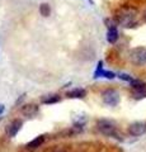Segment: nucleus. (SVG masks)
<instances>
[{
    "mask_svg": "<svg viewBox=\"0 0 146 152\" xmlns=\"http://www.w3.org/2000/svg\"><path fill=\"white\" fill-rule=\"evenodd\" d=\"M144 19H145V20H146V13L144 14Z\"/></svg>",
    "mask_w": 146,
    "mask_h": 152,
    "instance_id": "obj_19",
    "label": "nucleus"
},
{
    "mask_svg": "<svg viewBox=\"0 0 146 152\" xmlns=\"http://www.w3.org/2000/svg\"><path fill=\"white\" fill-rule=\"evenodd\" d=\"M22 126H23V122H22L21 119L13 121L7 127V134H8L9 137H15V136H17V133L21 131Z\"/></svg>",
    "mask_w": 146,
    "mask_h": 152,
    "instance_id": "obj_7",
    "label": "nucleus"
},
{
    "mask_svg": "<svg viewBox=\"0 0 146 152\" xmlns=\"http://www.w3.org/2000/svg\"><path fill=\"white\" fill-rule=\"evenodd\" d=\"M61 100V96L59 94H51V95H46L42 98V103L43 104H56Z\"/></svg>",
    "mask_w": 146,
    "mask_h": 152,
    "instance_id": "obj_11",
    "label": "nucleus"
},
{
    "mask_svg": "<svg viewBox=\"0 0 146 152\" xmlns=\"http://www.w3.org/2000/svg\"><path fill=\"white\" fill-rule=\"evenodd\" d=\"M21 112H22L23 115L29 117V118H33L34 115H37V113L40 112V107L37 105V104H33V103L24 104V105L21 108Z\"/></svg>",
    "mask_w": 146,
    "mask_h": 152,
    "instance_id": "obj_6",
    "label": "nucleus"
},
{
    "mask_svg": "<svg viewBox=\"0 0 146 152\" xmlns=\"http://www.w3.org/2000/svg\"><path fill=\"white\" fill-rule=\"evenodd\" d=\"M103 103L108 107H116L120 103V94L114 89H107L102 93Z\"/></svg>",
    "mask_w": 146,
    "mask_h": 152,
    "instance_id": "obj_4",
    "label": "nucleus"
},
{
    "mask_svg": "<svg viewBox=\"0 0 146 152\" xmlns=\"http://www.w3.org/2000/svg\"><path fill=\"white\" fill-rule=\"evenodd\" d=\"M4 110H5V107H4V104H0V115L4 113Z\"/></svg>",
    "mask_w": 146,
    "mask_h": 152,
    "instance_id": "obj_18",
    "label": "nucleus"
},
{
    "mask_svg": "<svg viewBox=\"0 0 146 152\" xmlns=\"http://www.w3.org/2000/svg\"><path fill=\"white\" fill-rule=\"evenodd\" d=\"M128 133L134 137L144 136L146 133V122H134L128 126Z\"/></svg>",
    "mask_w": 146,
    "mask_h": 152,
    "instance_id": "obj_5",
    "label": "nucleus"
},
{
    "mask_svg": "<svg viewBox=\"0 0 146 152\" xmlns=\"http://www.w3.org/2000/svg\"><path fill=\"white\" fill-rule=\"evenodd\" d=\"M118 76H120V79H121V80H125V81H128V83H131V81L134 80L130 75H127V74H120Z\"/></svg>",
    "mask_w": 146,
    "mask_h": 152,
    "instance_id": "obj_17",
    "label": "nucleus"
},
{
    "mask_svg": "<svg viewBox=\"0 0 146 152\" xmlns=\"http://www.w3.org/2000/svg\"><path fill=\"white\" fill-rule=\"evenodd\" d=\"M43 142H45V136H38V137H36L34 140H32L31 142H28L26 145V148L27 150H37L38 147L43 145Z\"/></svg>",
    "mask_w": 146,
    "mask_h": 152,
    "instance_id": "obj_9",
    "label": "nucleus"
},
{
    "mask_svg": "<svg viewBox=\"0 0 146 152\" xmlns=\"http://www.w3.org/2000/svg\"><path fill=\"white\" fill-rule=\"evenodd\" d=\"M130 61L136 66H146V47H136L128 53Z\"/></svg>",
    "mask_w": 146,
    "mask_h": 152,
    "instance_id": "obj_3",
    "label": "nucleus"
},
{
    "mask_svg": "<svg viewBox=\"0 0 146 152\" xmlns=\"http://www.w3.org/2000/svg\"><path fill=\"white\" fill-rule=\"evenodd\" d=\"M66 96L71 98V99H83L87 96V91L84 89L76 88V89H73V90H70V91H67Z\"/></svg>",
    "mask_w": 146,
    "mask_h": 152,
    "instance_id": "obj_10",
    "label": "nucleus"
},
{
    "mask_svg": "<svg viewBox=\"0 0 146 152\" xmlns=\"http://www.w3.org/2000/svg\"><path fill=\"white\" fill-rule=\"evenodd\" d=\"M117 39H118V31H117V28H109L107 33V41L113 45L117 42Z\"/></svg>",
    "mask_w": 146,
    "mask_h": 152,
    "instance_id": "obj_12",
    "label": "nucleus"
},
{
    "mask_svg": "<svg viewBox=\"0 0 146 152\" xmlns=\"http://www.w3.org/2000/svg\"><path fill=\"white\" fill-rule=\"evenodd\" d=\"M130 84H131V88H132V89H141V88H146V83H145V81H142V80H139V79H134Z\"/></svg>",
    "mask_w": 146,
    "mask_h": 152,
    "instance_id": "obj_15",
    "label": "nucleus"
},
{
    "mask_svg": "<svg viewBox=\"0 0 146 152\" xmlns=\"http://www.w3.org/2000/svg\"><path fill=\"white\" fill-rule=\"evenodd\" d=\"M101 76H103V77H106V79H114L116 77V75L111 72V71H104L103 70V62L102 61H99L98 62V67H97V71H95V74H94V77H101Z\"/></svg>",
    "mask_w": 146,
    "mask_h": 152,
    "instance_id": "obj_8",
    "label": "nucleus"
},
{
    "mask_svg": "<svg viewBox=\"0 0 146 152\" xmlns=\"http://www.w3.org/2000/svg\"><path fill=\"white\" fill-rule=\"evenodd\" d=\"M40 14L42 17H48L51 14V8L47 3H43L40 5Z\"/></svg>",
    "mask_w": 146,
    "mask_h": 152,
    "instance_id": "obj_14",
    "label": "nucleus"
},
{
    "mask_svg": "<svg viewBox=\"0 0 146 152\" xmlns=\"http://www.w3.org/2000/svg\"><path fill=\"white\" fill-rule=\"evenodd\" d=\"M104 23H106V26H107L108 29H109V28H116V26H117L116 19H112V18H107L104 20Z\"/></svg>",
    "mask_w": 146,
    "mask_h": 152,
    "instance_id": "obj_16",
    "label": "nucleus"
},
{
    "mask_svg": "<svg viewBox=\"0 0 146 152\" xmlns=\"http://www.w3.org/2000/svg\"><path fill=\"white\" fill-rule=\"evenodd\" d=\"M55 152H64V151H55Z\"/></svg>",
    "mask_w": 146,
    "mask_h": 152,
    "instance_id": "obj_20",
    "label": "nucleus"
},
{
    "mask_svg": "<svg viewBox=\"0 0 146 152\" xmlns=\"http://www.w3.org/2000/svg\"><path fill=\"white\" fill-rule=\"evenodd\" d=\"M132 96L135 99H145L146 98V88L141 89H132Z\"/></svg>",
    "mask_w": 146,
    "mask_h": 152,
    "instance_id": "obj_13",
    "label": "nucleus"
},
{
    "mask_svg": "<svg viewBox=\"0 0 146 152\" xmlns=\"http://www.w3.org/2000/svg\"><path fill=\"white\" fill-rule=\"evenodd\" d=\"M114 19L123 28H132L137 23V10L132 7H122L116 12Z\"/></svg>",
    "mask_w": 146,
    "mask_h": 152,
    "instance_id": "obj_1",
    "label": "nucleus"
},
{
    "mask_svg": "<svg viewBox=\"0 0 146 152\" xmlns=\"http://www.w3.org/2000/svg\"><path fill=\"white\" fill-rule=\"evenodd\" d=\"M97 128L102 134H104L107 137H113V138H116V140L122 141L121 134L118 133V131H117L114 122L108 121V119H99L97 122Z\"/></svg>",
    "mask_w": 146,
    "mask_h": 152,
    "instance_id": "obj_2",
    "label": "nucleus"
}]
</instances>
